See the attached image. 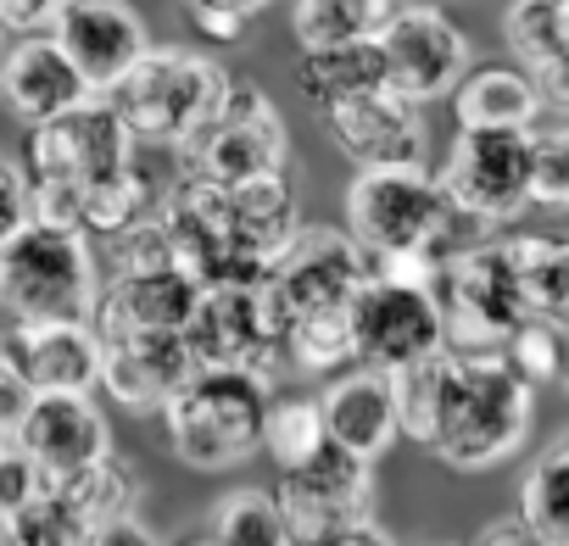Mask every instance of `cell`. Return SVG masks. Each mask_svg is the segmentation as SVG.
<instances>
[{
	"label": "cell",
	"instance_id": "obj_1",
	"mask_svg": "<svg viewBox=\"0 0 569 546\" xmlns=\"http://www.w3.org/2000/svg\"><path fill=\"white\" fill-rule=\"evenodd\" d=\"M536 391L502 357H452V385L425 452L458 474H486L530 441Z\"/></svg>",
	"mask_w": 569,
	"mask_h": 546
},
{
	"label": "cell",
	"instance_id": "obj_2",
	"mask_svg": "<svg viewBox=\"0 0 569 546\" xmlns=\"http://www.w3.org/2000/svg\"><path fill=\"white\" fill-rule=\"evenodd\" d=\"M475 229L430 168H363L347 184V234L363 256H452Z\"/></svg>",
	"mask_w": 569,
	"mask_h": 546
},
{
	"label": "cell",
	"instance_id": "obj_3",
	"mask_svg": "<svg viewBox=\"0 0 569 546\" xmlns=\"http://www.w3.org/2000/svg\"><path fill=\"white\" fill-rule=\"evenodd\" d=\"M229 84H234V73L223 62L184 51V46H151L107 101L123 118V129L134 134V145L179 151L212 123Z\"/></svg>",
	"mask_w": 569,
	"mask_h": 546
},
{
	"label": "cell",
	"instance_id": "obj_4",
	"mask_svg": "<svg viewBox=\"0 0 569 546\" xmlns=\"http://www.w3.org/2000/svg\"><path fill=\"white\" fill-rule=\"evenodd\" d=\"M273 385L229 368H196L168 402H162V441L168 452L196 474H229L257 457L262 407Z\"/></svg>",
	"mask_w": 569,
	"mask_h": 546
},
{
	"label": "cell",
	"instance_id": "obj_5",
	"mask_svg": "<svg viewBox=\"0 0 569 546\" xmlns=\"http://www.w3.org/2000/svg\"><path fill=\"white\" fill-rule=\"evenodd\" d=\"M0 302L29 324H96L101 262L84 234L23 223L0 245Z\"/></svg>",
	"mask_w": 569,
	"mask_h": 546
},
{
	"label": "cell",
	"instance_id": "obj_6",
	"mask_svg": "<svg viewBox=\"0 0 569 546\" xmlns=\"http://www.w3.org/2000/svg\"><path fill=\"white\" fill-rule=\"evenodd\" d=\"M430 296L441 307V352L452 357H502L508 335L525 324L508 240H469L441 256Z\"/></svg>",
	"mask_w": 569,
	"mask_h": 546
},
{
	"label": "cell",
	"instance_id": "obj_7",
	"mask_svg": "<svg viewBox=\"0 0 569 546\" xmlns=\"http://www.w3.org/2000/svg\"><path fill=\"white\" fill-rule=\"evenodd\" d=\"M184 346L196 368H229L273 385L284 363V313L268 285H207L184 324Z\"/></svg>",
	"mask_w": 569,
	"mask_h": 546
},
{
	"label": "cell",
	"instance_id": "obj_8",
	"mask_svg": "<svg viewBox=\"0 0 569 546\" xmlns=\"http://www.w3.org/2000/svg\"><path fill=\"white\" fill-rule=\"evenodd\" d=\"M173 156H179V173H190V179L246 184V179L284 173V162H291V129H284L268 90H257L251 79H234L223 107L212 112V123Z\"/></svg>",
	"mask_w": 569,
	"mask_h": 546
},
{
	"label": "cell",
	"instance_id": "obj_9",
	"mask_svg": "<svg viewBox=\"0 0 569 546\" xmlns=\"http://www.w3.org/2000/svg\"><path fill=\"white\" fill-rule=\"evenodd\" d=\"M436 184L475 229L513 223L530 212V129H458Z\"/></svg>",
	"mask_w": 569,
	"mask_h": 546
},
{
	"label": "cell",
	"instance_id": "obj_10",
	"mask_svg": "<svg viewBox=\"0 0 569 546\" xmlns=\"http://www.w3.org/2000/svg\"><path fill=\"white\" fill-rule=\"evenodd\" d=\"M140 156L134 134L123 129V118L112 112L107 95H90L79 101L73 112L51 118V123H34L29 140H23V179H40V184H73L79 195L101 179H112L118 168H129Z\"/></svg>",
	"mask_w": 569,
	"mask_h": 546
},
{
	"label": "cell",
	"instance_id": "obj_11",
	"mask_svg": "<svg viewBox=\"0 0 569 546\" xmlns=\"http://www.w3.org/2000/svg\"><path fill=\"white\" fill-rule=\"evenodd\" d=\"M268 296L279 302L284 324L313 318V313H347L352 296L369 285V256L347 229L330 223H302L284 256L262 273Z\"/></svg>",
	"mask_w": 569,
	"mask_h": 546
},
{
	"label": "cell",
	"instance_id": "obj_12",
	"mask_svg": "<svg viewBox=\"0 0 569 546\" xmlns=\"http://www.w3.org/2000/svg\"><path fill=\"white\" fill-rule=\"evenodd\" d=\"M375 51L386 68V90L413 107L452 95L458 79L469 73V34L441 7H419V0L391 7L386 29L375 34Z\"/></svg>",
	"mask_w": 569,
	"mask_h": 546
},
{
	"label": "cell",
	"instance_id": "obj_13",
	"mask_svg": "<svg viewBox=\"0 0 569 546\" xmlns=\"http://www.w3.org/2000/svg\"><path fill=\"white\" fill-rule=\"evenodd\" d=\"M347 324H352V357L380 374H397L441 352V307L419 285H391L369 273V285L347 307Z\"/></svg>",
	"mask_w": 569,
	"mask_h": 546
},
{
	"label": "cell",
	"instance_id": "obj_14",
	"mask_svg": "<svg viewBox=\"0 0 569 546\" xmlns=\"http://www.w3.org/2000/svg\"><path fill=\"white\" fill-rule=\"evenodd\" d=\"M273 502H279V513H284L297 540L363 524V518H375V463H363L341 446H325L302 468L279 474Z\"/></svg>",
	"mask_w": 569,
	"mask_h": 546
},
{
	"label": "cell",
	"instance_id": "obj_15",
	"mask_svg": "<svg viewBox=\"0 0 569 546\" xmlns=\"http://www.w3.org/2000/svg\"><path fill=\"white\" fill-rule=\"evenodd\" d=\"M51 40L73 62L90 95H112L129 68L151 51V29L129 0H68L62 18L51 23Z\"/></svg>",
	"mask_w": 569,
	"mask_h": 546
},
{
	"label": "cell",
	"instance_id": "obj_16",
	"mask_svg": "<svg viewBox=\"0 0 569 546\" xmlns=\"http://www.w3.org/2000/svg\"><path fill=\"white\" fill-rule=\"evenodd\" d=\"M325 118V134L336 140V151L363 173V168H425L430 156V129L425 112L391 90H369L358 101H341Z\"/></svg>",
	"mask_w": 569,
	"mask_h": 546
},
{
	"label": "cell",
	"instance_id": "obj_17",
	"mask_svg": "<svg viewBox=\"0 0 569 546\" xmlns=\"http://www.w3.org/2000/svg\"><path fill=\"white\" fill-rule=\"evenodd\" d=\"M12 446L40 468L46 485H62L112 452V424L96 407V396H34Z\"/></svg>",
	"mask_w": 569,
	"mask_h": 546
},
{
	"label": "cell",
	"instance_id": "obj_18",
	"mask_svg": "<svg viewBox=\"0 0 569 546\" xmlns=\"http://www.w3.org/2000/svg\"><path fill=\"white\" fill-rule=\"evenodd\" d=\"M196 296H201V285L179 262L112 273V280H101L96 335H184Z\"/></svg>",
	"mask_w": 569,
	"mask_h": 546
},
{
	"label": "cell",
	"instance_id": "obj_19",
	"mask_svg": "<svg viewBox=\"0 0 569 546\" xmlns=\"http://www.w3.org/2000/svg\"><path fill=\"white\" fill-rule=\"evenodd\" d=\"M319 413H325L330 446H341V452H352V457H363V463H380V457L402 441L391 374H380V368L352 363V368L330 374L325 391H319Z\"/></svg>",
	"mask_w": 569,
	"mask_h": 546
},
{
	"label": "cell",
	"instance_id": "obj_20",
	"mask_svg": "<svg viewBox=\"0 0 569 546\" xmlns=\"http://www.w3.org/2000/svg\"><path fill=\"white\" fill-rule=\"evenodd\" d=\"M196 374L184 335H101V385L129 413H162V402Z\"/></svg>",
	"mask_w": 569,
	"mask_h": 546
},
{
	"label": "cell",
	"instance_id": "obj_21",
	"mask_svg": "<svg viewBox=\"0 0 569 546\" xmlns=\"http://www.w3.org/2000/svg\"><path fill=\"white\" fill-rule=\"evenodd\" d=\"M0 363L34 396H90L101 385V335L96 324H23Z\"/></svg>",
	"mask_w": 569,
	"mask_h": 546
},
{
	"label": "cell",
	"instance_id": "obj_22",
	"mask_svg": "<svg viewBox=\"0 0 569 546\" xmlns=\"http://www.w3.org/2000/svg\"><path fill=\"white\" fill-rule=\"evenodd\" d=\"M0 101H7V112L18 123L34 129V123H51V118L73 112L79 101H90V90L51 34H23L0 51Z\"/></svg>",
	"mask_w": 569,
	"mask_h": 546
},
{
	"label": "cell",
	"instance_id": "obj_23",
	"mask_svg": "<svg viewBox=\"0 0 569 546\" xmlns=\"http://www.w3.org/2000/svg\"><path fill=\"white\" fill-rule=\"evenodd\" d=\"M223 212H229L234 256H240V267L251 273V280H262L302 229V212H297V195H291V179L284 173L223 184Z\"/></svg>",
	"mask_w": 569,
	"mask_h": 546
},
{
	"label": "cell",
	"instance_id": "obj_24",
	"mask_svg": "<svg viewBox=\"0 0 569 546\" xmlns=\"http://www.w3.org/2000/svg\"><path fill=\"white\" fill-rule=\"evenodd\" d=\"M447 101H452L458 129H541V95L530 73L508 62L469 68Z\"/></svg>",
	"mask_w": 569,
	"mask_h": 546
},
{
	"label": "cell",
	"instance_id": "obj_25",
	"mask_svg": "<svg viewBox=\"0 0 569 546\" xmlns=\"http://www.w3.org/2000/svg\"><path fill=\"white\" fill-rule=\"evenodd\" d=\"M508 262L525 296V318L569 335V234H508Z\"/></svg>",
	"mask_w": 569,
	"mask_h": 546
},
{
	"label": "cell",
	"instance_id": "obj_26",
	"mask_svg": "<svg viewBox=\"0 0 569 546\" xmlns=\"http://www.w3.org/2000/svg\"><path fill=\"white\" fill-rule=\"evenodd\" d=\"M297 90H302L319 112H330V107H341V101H358V95H369V90H386V68H380L375 40L302 51V57H297Z\"/></svg>",
	"mask_w": 569,
	"mask_h": 546
},
{
	"label": "cell",
	"instance_id": "obj_27",
	"mask_svg": "<svg viewBox=\"0 0 569 546\" xmlns=\"http://www.w3.org/2000/svg\"><path fill=\"white\" fill-rule=\"evenodd\" d=\"M325 446H330V435H325V413H319V396H313V391H273V396H268L257 452H262L279 474L302 468V463L319 457Z\"/></svg>",
	"mask_w": 569,
	"mask_h": 546
},
{
	"label": "cell",
	"instance_id": "obj_28",
	"mask_svg": "<svg viewBox=\"0 0 569 546\" xmlns=\"http://www.w3.org/2000/svg\"><path fill=\"white\" fill-rule=\"evenodd\" d=\"M162 195H168V184H162L140 156H134L129 168H118L112 179H101V184H90V190H84V234L112 240V234H123L129 223L157 218Z\"/></svg>",
	"mask_w": 569,
	"mask_h": 546
},
{
	"label": "cell",
	"instance_id": "obj_29",
	"mask_svg": "<svg viewBox=\"0 0 569 546\" xmlns=\"http://www.w3.org/2000/svg\"><path fill=\"white\" fill-rule=\"evenodd\" d=\"M391 18V0H297L291 7V34L302 51L319 46H358L375 40Z\"/></svg>",
	"mask_w": 569,
	"mask_h": 546
},
{
	"label": "cell",
	"instance_id": "obj_30",
	"mask_svg": "<svg viewBox=\"0 0 569 546\" xmlns=\"http://www.w3.org/2000/svg\"><path fill=\"white\" fill-rule=\"evenodd\" d=\"M207 535L218 546H297L273 491H262V485H234L229 496H218L212 518H207Z\"/></svg>",
	"mask_w": 569,
	"mask_h": 546
},
{
	"label": "cell",
	"instance_id": "obj_31",
	"mask_svg": "<svg viewBox=\"0 0 569 546\" xmlns=\"http://www.w3.org/2000/svg\"><path fill=\"white\" fill-rule=\"evenodd\" d=\"M447 385H452V352H430L408 368L391 374V396H397V429L419 446H430L436 435V418H441V402H447Z\"/></svg>",
	"mask_w": 569,
	"mask_h": 546
},
{
	"label": "cell",
	"instance_id": "obj_32",
	"mask_svg": "<svg viewBox=\"0 0 569 546\" xmlns=\"http://www.w3.org/2000/svg\"><path fill=\"white\" fill-rule=\"evenodd\" d=\"M519 518L547 546H569V441L530 463V474L519 485Z\"/></svg>",
	"mask_w": 569,
	"mask_h": 546
},
{
	"label": "cell",
	"instance_id": "obj_33",
	"mask_svg": "<svg viewBox=\"0 0 569 546\" xmlns=\"http://www.w3.org/2000/svg\"><path fill=\"white\" fill-rule=\"evenodd\" d=\"M84 524H101V518H118V513H134V502H140V474L123 463V457H101V463H90V468H79L73 479H62V485H51Z\"/></svg>",
	"mask_w": 569,
	"mask_h": 546
},
{
	"label": "cell",
	"instance_id": "obj_34",
	"mask_svg": "<svg viewBox=\"0 0 569 546\" xmlns=\"http://www.w3.org/2000/svg\"><path fill=\"white\" fill-rule=\"evenodd\" d=\"M284 363L302 368V374H341L352 368V324L347 313H313V318H297L284 324Z\"/></svg>",
	"mask_w": 569,
	"mask_h": 546
},
{
	"label": "cell",
	"instance_id": "obj_35",
	"mask_svg": "<svg viewBox=\"0 0 569 546\" xmlns=\"http://www.w3.org/2000/svg\"><path fill=\"white\" fill-rule=\"evenodd\" d=\"M502 363H508L530 391H541V385H563V368H569V335L552 330V324H541V318H525V324L508 335Z\"/></svg>",
	"mask_w": 569,
	"mask_h": 546
},
{
	"label": "cell",
	"instance_id": "obj_36",
	"mask_svg": "<svg viewBox=\"0 0 569 546\" xmlns=\"http://www.w3.org/2000/svg\"><path fill=\"white\" fill-rule=\"evenodd\" d=\"M502 40L513 51V68H541L552 57H563L558 46V18H552V0H513L502 12Z\"/></svg>",
	"mask_w": 569,
	"mask_h": 546
},
{
	"label": "cell",
	"instance_id": "obj_37",
	"mask_svg": "<svg viewBox=\"0 0 569 546\" xmlns=\"http://www.w3.org/2000/svg\"><path fill=\"white\" fill-rule=\"evenodd\" d=\"M530 206H569V123L530 129Z\"/></svg>",
	"mask_w": 569,
	"mask_h": 546
},
{
	"label": "cell",
	"instance_id": "obj_38",
	"mask_svg": "<svg viewBox=\"0 0 569 546\" xmlns=\"http://www.w3.org/2000/svg\"><path fill=\"white\" fill-rule=\"evenodd\" d=\"M18 524H23V546H84L90 540V524L57 491H46L34 507H23Z\"/></svg>",
	"mask_w": 569,
	"mask_h": 546
},
{
	"label": "cell",
	"instance_id": "obj_39",
	"mask_svg": "<svg viewBox=\"0 0 569 546\" xmlns=\"http://www.w3.org/2000/svg\"><path fill=\"white\" fill-rule=\"evenodd\" d=\"M268 7H273V0H184L190 23H196L207 40H218V46L246 40V29H251Z\"/></svg>",
	"mask_w": 569,
	"mask_h": 546
},
{
	"label": "cell",
	"instance_id": "obj_40",
	"mask_svg": "<svg viewBox=\"0 0 569 546\" xmlns=\"http://www.w3.org/2000/svg\"><path fill=\"white\" fill-rule=\"evenodd\" d=\"M51 485L40 479V468L18 452V446H0V513H23L46 496Z\"/></svg>",
	"mask_w": 569,
	"mask_h": 546
},
{
	"label": "cell",
	"instance_id": "obj_41",
	"mask_svg": "<svg viewBox=\"0 0 569 546\" xmlns=\"http://www.w3.org/2000/svg\"><path fill=\"white\" fill-rule=\"evenodd\" d=\"M68 0H0V29L7 34H51V23L62 18Z\"/></svg>",
	"mask_w": 569,
	"mask_h": 546
},
{
	"label": "cell",
	"instance_id": "obj_42",
	"mask_svg": "<svg viewBox=\"0 0 569 546\" xmlns=\"http://www.w3.org/2000/svg\"><path fill=\"white\" fill-rule=\"evenodd\" d=\"M23 223H29V184H23V168L0 156V245H7Z\"/></svg>",
	"mask_w": 569,
	"mask_h": 546
},
{
	"label": "cell",
	"instance_id": "obj_43",
	"mask_svg": "<svg viewBox=\"0 0 569 546\" xmlns=\"http://www.w3.org/2000/svg\"><path fill=\"white\" fill-rule=\"evenodd\" d=\"M29 407H34L29 380H23V374H12L7 363H0V446H12V441H18V429H23Z\"/></svg>",
	"mask_w": 569,
	"mask_h": 546
},
{
	"label": "cell",
	"instance_id": "obj_44",
	"mask_svg": "<svg viewBox=\"0 0 569 546\" xmlns=\"http://www.w3.org/2000/svg\"><path fill=\"white\" fill-rule=\"evenodd\" d=\"M84 546H162V540H157V529L140 513H118V518L90 524V540Z\"/></svg>",
	"mask_w": 569,
	"mask_h": 546
},
{
	"label": "cell",
	"instance_id": "obj_45",
	"mask_svg": "<svg viewBox=\"0 0 569 546\" xmlns=\"http://www.w3.org/2000/svg\"><path fill=\"white\" fill-rule=\"evenodd\" d=\"M530 84L541 95V112H563L569 118V51L541 62V68H530Z\"/></svg>",
	"mask_w": 569,
	"mask_h": 546
},
{
	"label": "cell",
	"instance_id": "obj_46",
	"mask_svg": "<svg viewBox=\"0 0 569 546\" xmlns=\"http://www.w3.org/2000/svg\"><path fill=\"white\" fill-rule=\"evenodd\" d=\"M469 546H547V540H541V535H536L519 513H508V518H491V524H486Z\"/></svg>",
	"mask_w": 569,
	"mask_h": 546
},
{
	"label": "cell",
	"instance_id": "obj_47",
	"mask_svg": "<svg viewBox=\"0 0 569 546\" xmlns=\"http://www.w3.org/2000/svg\"><path fill=\"white\" fill-rule=\"evenodd\" d=\"M297 546H397L375 518H363V524H347V529H330V535H313V540H297Z\"/></svg>",
	"mask_w": 569,
	"mask_h": 546
},
{
	"label": "cell",
	"instance_id": "obj_48",
	"mask_svg": "<svg viewBox=\"0 0 569 546\" xmlns=\"http://www.w3.org/2000/svg\"><path fill=\"white\" fill-rule=\"evenodd\" d=\"M0 546H23V524H18V513H0Z\"/></svg>",
	"mask_w": 569,
	"mask_h": 546
},
{
	"label": "cell",
	"instance_id": "obj_49",
	"mask_svg": "<svg viewBox=\"0 0 569 546\" xmlns=\"http://www.w3.org/2000/svg\"><path fill=\"white\" fill-rule=\"evenodd\" d=\"M552 18H558V46L569 51V0H552Z\"/></svg>",
	"mask_w": 569,
	"mask_h": 546
},
{
	"label": "cell",
	"instance_id": "obj_50",
	"mask_svg": "<svg viewBox=\"0 0 569 546\" xmlns=\"http://www.w3.org/2000/svg\"><path fill=\"white\" fill-rule=\"evenodd\" d=\"M179 546H218V540H212V535H207V529H196V535H184V540H179Z\"/></svg>",
	"mask_w": 569,
	"mask_h": 546
},
{
	"label": "cell",
	"instance_id": "obj_51",
	"mask_svg": "<svg viewBox=\"0 0 569 546\" xmlns=\"http://www.w3.org/2000/svg\"><path fill=\"white\" fill-rule=\"evenodd\" d=\"M425 546H463V540H425Z\"/></svg>",
	"mask_w": 569,
	"mask_h": 546
},
{
	"label": "cell",
	"instance_id": "obj_52",
	"mask_svg": "<svg viewBox=\"0 0 569 546\" xmlns=\"http://www.w3.org/2000/svg\"><path fill=\"white\" fill-rule=\"evenodd\" d=\"M0 51H7V29H0Z\"/></svg>",
	"mask_w": 569,
	"mask_h": 546
},
{
	"label": "cell",
	"instance_id": "obj_53",
	"mask_svg": "<svg viewBox=\"0 0 569 546\" xmlns=\"http://www.w3.org/2000/svg\"><path fill=\"white\" fill-rule=\"evenodd\" d=\"M391 7H408V0H391Z\"/></svg>",
	"mask_w": 569,
	"mask_h": 546
},
{
	"label": "cell",
	"instance_id": "obj_54",
	"mask_svg": "<svg viewBox=\"0 0 569 546\" xmlns=\"http://www.w3.org/2000/svg\"><path fill=\"white\" fill-rule=\"evenodd\" d=\"M563 385H569V368H563Z\"/></svg>",
	"mask_w": 569,
	"mask_h": 546
}]
</instances>
